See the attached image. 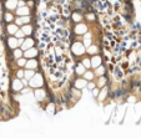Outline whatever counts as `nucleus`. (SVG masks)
<instances>
[{
    "mask_svg": "<svg viewBox=\"0 0 141 138\" xmlns=\"http://www.w3.org/2000/svg\"><path fill=\"white\" fill-rule=\"evenodd\" d=\"M84 46L81 44H79V42H76L74 46H73V51H74V54H76V55H82L84 54Z\"/></svg>",
    "mask_w": 141,
    "mask_h": 138,
    "instance_id": "f257e3e1",
    "label": "nucleus"
},
{
    "mask_svg": "<svg viewBox=\"0 0 141 138\" xmlns=\"http://www.w3.org/2000/svg\"><path fill=\"white\" fill-rule=\"evenodd\" d=\"M5 6L8 8L9 10H13V9H15V8L17 6V1L16 0H6V3H5Z\"/></svg>",
    "mask_w": 141,
    "mask_h": 138,
    "instance_id": "f03ea898",
    "label": "nucleus"
},
{
    "mask_svg": "<svg viewBox=\"0 0 141 138\" xmlns=\"http://www.w3.org/2000/svg\"><path fill=\"white\" fill-rule=\"evenodd\" d=\"M8 44H9V46H10L11 49H16L17 45H19V41H17L15 37H10L8 40Z\"/></svg>",
    "mask_w": 141,
    "mask_h": 138,
    "instance_id": "7ed1b4c3",
    "label": "nucleus"
},
{
    "mask_svg": "<svg viewBox=\"0 0 141 138\" xmlns=\"http://www.w3.org/2000/svg\"><path fill=\"white\" fill-rule=\"evenodd\" d=\"M36 54H38V51L35 50V49H28L26 50V52L24 54L26 57H29V59H31V57H35L36 56Z\"/></svg>",
    "mask_w": 141,
    "mask_h": 138,
    "instance_id": "20e7f679",
    "label": "nucleus"
},
{
    "mask_svg": "<svg viewBox=\"0 0 141 138\" xmlns=\"http://www.w3.org/2000/svg\"><path fill=\"white\" fill-rule=\"evenodd\" d=\"M29 21H30V18H29V16H28V15H23L21 18H19V19L16 20V24H17V25H21V24L29 23Z\"/></svg>",
    "mask_w": 141,
    "mask_h": 138,
    "instance_id": "39448f33",
    "label": "nucleus"
},
{
    "mask_svg": "<svg viewBox=\"0 0 141 138\" xmlns=\"http://www.w3.org/2000/svg\"><path fill=\"white\" fill-rule=\"evenodd\" d=\"M86 85H87V83H86V81H85V80L79 79V80L75 81V87H76V88H84Z\"/></svg>",
    "mask_w": 141,
    "mask_h": 138,
    "instance_id": "423d86ee",
    "label": "nucleus"
},
{
    "mask_svg": "<svg viewBox=\"0 0 141 138\" xmlns=\"http://www.w3.org/2000/svg\"><path fill=\"white\" fill-rule=\"evenodd\" d=\"M33 45H34V41L31 40V39H28V40L23 44L21 49H23V50H28V49H30V47H33Z\"/></svg>",
    "mask_w": 141,
    "mask_h": 138,
    "instance_id": "0eeeda50",
    "label": "nucleus"
},
{
    "mask_svg": "<svg viewBox=\"0 0 141 138\" xmlns=\"http://www.w3.org/2000/svg\"><path fill=\"white\" fill-rule=\"evenodd\" d=\"M13 88H14L15 91H19V90L23 88V83H21L19 80H15L14 83H13Z\"/></svg>",
    "mask_w": 141,
    "mask_h": 138,
    "instance_id": "6e6552de",
    "label": "nucleus"
},
{
    "mask_svg": "<svg viewBox=\"0 0 141 138\" xmlns=\"http://www.w3.org/2000/svg\"><path fill=\"white\" fill-rule=\"evenodd\" d=\"M17 14H19L20 16L28 15V14H29V9H28V8H25V5H24V6H20V9L17 10Z\"/></svg>",
    "mask_w": 141,
    "mask_h": 138,
    "instance_id": "1a4fd4ad",
    "label": "nucleus"
},
{
    "mask_svg": "<svg viewBox=\"0 0 141 138\" xmlns=\"http://www.w3.org/2000/svg\"><path fill=\"white\" fill-rule=\"evenodd\" d=\"M34 75H35V72H34V70H31V68H30V70H28L26 72H24V77H25L26 80H30Z\"/></svg>",
    "mask_w": 141,
    "mask_h": 138,
    "instance_id": "9d476101",
    "label": "nucleus"
},
{
    "mask_svg": "<svg viewBox=\"0 0 141 138\" xmlns=\"http://www.w3.org/2000/svg\"><path fill=\"white\" fill-rule=\"evenodd\" d=\"M25 65H26V67H28V68H31V70H33V68H35L38 66V62L35 61V60H30V61L26 62Z\"/></svg>",
    "mask_w": 141,
    "mask_h": 138,
    "instance_id": "9b49d317",
    "label": "nucleus"
},
{
    "mask_svg": "<svg viewBox=\"0 0 141 138\" xmlns=\"http://www.w3.org/2000/svg\"><path fill=\"white\" fill-rule=\"evenodd\" d=\"M100 63H101V57H99V56L94 57V59H92V61H91V65H92L94 67H98Z\"/></svg>",
    "mask_w": 141,
    "mask_h": 138,
    "instance_id": "f8f14e48",
    "label": "nucleus"
},
{
    "mask_svg": "<svg viewBox=\"0 0 141 138\" xmlns=\"http://www.w3.org/2000/svg\"><path fill=\"white\" fill-rule=\"evenodd\" d=\"M35 96H36L38 100H43V98L45 97V91H43V90H38V91L35 92Z\"/></svg>",
    "mask_w": 141,
    "mask_h": 138,
    "instance_id": "ddd939ff",
    "label": "nucleus"
},
{
    "mask_svg": "<svg viewBox=\"0 0 141 138\" xmlns=\"http://www.w3.org/2000/svg\"><path fill=\"white\" fill-rule=\"evenodd\" d=\"M31 31H33V28L29 26V25H25V26L23 28V32L25 34V35H30Z\"/></svg>",
    "mask_w": 141,
    "mask_h": 138,
    "instance_id": "4468645a",
    "label": "nucleus"
},
{
    "mask_svg": "<svg viewBox=\"0 0 141 138\" xmlns=\"http://www.w3.org/2000/svg\"><path fill=\"white\" fill-rule=\"evenodd\" d=\"M16 31H17L16 25H9V26H8V32L9 34H15Z\"/></svg>",
    "mask_w": 141,
    "mask_h": 138,
    "instance_id": "2eb2a0df",
    "label": "nucleus"
},
{
    "mask_svg": "<svg viewBox=\"0 0 141 138\" xmlns=\"http://www.w3.org/2000/svg\"><path fill=\"white\" fill-rule=\"evenodd\" d=\"M86 31V26L85 25H79L76 28V34H84Z\"/></svg>",
    "mask_w": 141,
    "mask_h": 138,
    "instance_id": "dca6fc26",
    "label": "nucleus"
},
{
    "mask_svg": "<svg viewBox=\"0 0 141 138\" xmlns=\"http://www.w3.org/2000/svg\"><path fill=\"white\" fill-rule=\"evenodd\" d=\"M98 75H100V76H103L104 74H105V67L104 66H98Z\"/></svg>",
    "mask_w": 141,
    "mask_h": 138,
    "instance_id": "f3484780",
    "label": "nucleus"
},
{
    "mask_svg": "<svg viewBox=\"0 0 141 138\" xmlns=\"http://www.w3.org/2000/svg\"><path fill=\"white\" fill-rule=\"evenodd\" d=\"M84 71H85V66H82V65H79L77 68H76V72H77V74H84Z\"/></svg>",
    "mask_w": 141,
    "mask_h": 138,
    "instance_id": "a211bd4d",
    "label": "nucleus"
},
{
    "mask_svg": "<svg viewBox=\"0 0 141 138\" xmlns=\"http://www.w3.org/2000/svg\"><path fill=\"white\" fill-rule=\"evenodd\" d=\"M14 56H15V57H17V59H19V57H21V56H23V51H21V50H15L14 51Z\"/></svg>",
    "mask_w": 141,
    "mask_h": 138,
    "instance_id": "6ab92c4d",
    "label": "nucleus"
},
{
    "mask_svg": "<svg viewBox=\"0 0 141 138\" xmlns=\"http://www.w3.org/2000/svg\"><path fill=\"white\" fill-rule=\"evenodd\" d=\"M25 63H26V61H25V60H24V59H20V57H19V60H17V65L23 67V66H25Z\"/></svg>",
    "mask_w": 141,
    "mask_h": 138,
    "instance_id": "aec40b11",
    "label": "nucleus"
},
{
    "mask_svg": "<svg viewBox=\"0 0 141 138\" xmlns=\"http://www.w3.org/2000/svg\"><path fill=\"white\" fill-rule=\"evenodd\" d=\"M15 35H16V37H23L25 34L23 32V30H17V31L15 32Z\"/></svg>",
    "mask_w": 141,
    "mask_h": 138,
    "instance_id": "412c9836",
    "label": "nucleus"
},
{
    "mask_svg": "<svg viewBox=\"0 0 141 138\" xmlns=\"http://www.w3.org/2000/svg\"><path fill=\"white\" fill-rule=\"evenodd\" d=\"M73 19H74L75 21H80V20H81V15H79L77 12H76V14L73 15Z\"/></svg>",
    "mask_w": 141,
    "mask_h": 138,
    "instance_id": "4be33fe9",
    "label": "nucleus"
},
{
    "mask_svg": "<svg viewBox=\"0 0 141 138\" xmlns=\"http://www.w3.org/2000/svg\"><path fill=\"white\" fill-rule=\"evenodd\" d=\"M92 77H94V75H92L91 72H85V79L86 80H92Z\"/></svg>",
    "mask_w": 141,
    "mask_h": 138,
    "instance_id": "5701e85b",
    "label": "nucleus"
},
{
    "mask_svg": "<svg viewBox=\"0 0 141 138\" xmlns=\"http://www.w3.org/2000/svg\"><path fill=\"white\" fill-rule=\"evenodd\" d=\"M87 50H89V52H90V54H95L96 51H98V49H96L95 46H91V47H89Z\"/></svg>",
    "mask_w": 141,
    "mask_h": 138,
    "instance_id": "b1692460",
    "label": "nucleus"
},
{
    "mask_svg": "<svg viewBox=\"0 0 141 138\" xmlns=\"http://www.w3.org/2000/svg\"><path fill=\"white\" fill-rule=\"evenodd\" d=\"M5 20H6V21H11V20H13V15H11V14H9V12H6V15H5Z\"/></svg>",
    "mask_w": 141,
    "mask_h": 138,
    "instance_id": "393cba45",
    "label": "nucleus"
},
{
    "mask_svg": "<svg viewBox=\"0 0 141 138\" xmlns=\"http://www.w3.org/2000/svg\"><path fill=\"white\" fill-rule=\"evenodd\" d=\"M16 76L19 77V79H23V77H24V71H21V70L17 71V72H16Z\"/></svg>",
    "mask_w": 141,
    "mask_h": 138,
    "instance_id": "a878e982",
    "label": "nucleus"
},
{
    "mask_svg": "<svg viewBox=\"0 0 141 138\" xmlns=\"http://www.w3.org/2000/svg\"><path fill=\"white\" fill-rule=\"evenodd\" d=\"M90 36H91V35H90V34H87V35H86V37H85V45H86V46H89V45H90V44H89Z\"/></svg>",
    "mask_w": 141,
    "mask_h": 138,
    "instance_id": "bb28decb",
    "label": "nucleus"
},
{
    "mask_svg": "<svg viewBox=\"0 0 141 138\" xmlns=\"http://www.w3.org/2000/svg\"><path fill=\"white\" fill-rule=\"evenodd\" d=\"M105 82H106V79H105V77H103V79H100L99 85H100V86H104V85H105Z\"/></svg>",
    "mask_w": 141,
    "mask_h": 138,
    "instance_id": "cd10ccee",
    "label": "nucleus"
},
{
    "mask_svg": "<svg viewBox=\"0 0 141 138\" xmlns=\"http://www.w3.org/2000/svg\"><path fill=\"white\" fill-rule=\"evenodd\" d=\"M84 66H85V67H90L91 66V62L89 61V60H85V61H84Z\"/></svg>",
    "mask_w": 141,
    "mask_h": 138,
    "instance_id": "c85d7f7f",
    "label": "nucleus"
},
{
    "mask_svg": "<svg viewBox=\"0 0 141 138\" xmlns=\"http://www.w3.org/2000/svg\"><path fill=\"white\" fill-rule=\"evenodd\" d=\"M105 95H106V88H104V91H103V95H100V100H103V98L105 97Z\"/></svg>",
    "mask_w": 141,
    "mask_h": 138,
    "instance_id": "c756f323",
    "label": "nucleus"
},
{
    "mask_svg": "<svg viewBox=\"0 0 141 138\" xmlns=\"http://www.w3.org/2000/svg\"><path fill=\"white\" fill-rule=\"evenodd\" d=\"M17 5H19V6H24V5H25V3L23 1V0H20V1L17 3Z\"/></svg>",
    "mask_w": 141,
    "mask_h": 138,
    "instance_id": "7c9ffc66",
    "label": "nucleus"
},
{
    "mask_svg": "<svg viewBox=\"0 0 141 138\" xmlns=\"http://www.w3.org/2000/svg\"><path fill=\"white\" fill-rule=\"evenodd\" d=\"M87 87H89V88L91 90V88H94V87H95V85H94V83L91 82V83H89V85H87Z\"/></svg>",
    "mask_w": 141,
    "mask_h": 138,
    "instance_id": "2f4dec72",
    "label": "nucleus"
},
{
    "mask_svg": "<svg viewBox=\"0 0 141 138\" xmlns=\"http://www.w3.org/2000/svg\"><path fill=\"white\" fill-rule=\"evenodd\" d=\"M92 95H94V96H98V95H99V91H98V90H94V91H92Z\"/></svg>",
    "mask_w": 141,
    "mask_h": 138,
    "instance_id": "473e14b6",
    "label": "nucleus"
}]
</instances>
